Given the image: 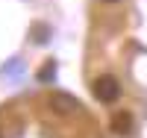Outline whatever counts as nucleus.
Returning <instances> with one entry per match:
<instances>
[{"label": "nucleus", "mask_w": 147, "mask_h": 138, "mask_svg": "<svg viewBox=\"0 0 147 138\" xmlns=\"http://www.w3.org/2000/svg\"><path fill=\"white\" fill-rule=\"evenodd\" d=\"M94 97L100 100V103H115V100L121 97V82L115 77H97L94 85H91Z\"/></svg>", "instance_id": "1"}, {"label": "nucleus", "mask_w": 147, "mask_h": 138, "mask_svg": "<svg viewBox=\"0 0 147 138\" xmlns=\"http://www.w3.org/2000/svg\"><path fill=\"white\" fill-rule=\"evenodd\" d=\"M47 103H50L56 112H65V115H68V112L82 109V106H80V100H74V97H68V94H50V97H47Z\"/></svg>", "instance_id": "2"}, {"label": "nucleus", "mask_w": 147, "mask_h": 138, "mask_svg": "<svg viewBox=\"0 0 147 138\" xmlns=\"http://www.w3.org/2000/svg\"><path fill=\"white\" fill-rule=\"evenodd\" d=\"M112 132L115 135H129L132 132V115L129 112H118L112 118Z\"/></svg>", "instance_id": "3"}, {"label": "nucleus", "mask_w": 147, "mask_h": 138, "mask_svg": "<svg viewBox=\"0 0 147 138\" xmlns=\"http://www.w3.org/2000/svg\"><path fill=\"white\" fill-rule=\"evenodd\" d=\"M35 77H38V82H50V79L56 77V62H53V59H47V62H44V68L35 73Z\"/></svg>", "instance_id": "4"}, {"label": "nucleus", "mask_w": 147, "mask_h": 138, "mask_svg": "<svg viewBox=\"0 0 147 138\" xmlns=\"http://www.w3.org/2000/svg\"><path fill=\"white\" fill-rule=\"evenodd\" d=\"M47 35H50V30H47L44 24H35V27H32V38L38 41V44H44V41H47Z\"/></svg>", "instance_id": "5"}, {"label": "nucleus", "mask_w": 147, "mask_h": 138, "mask_svg": "<svg viewBox=\"0 0 147 138\" xmlns=\"http://www.w3.org/2000/svg\"><path fill=\"white\" fill-rule=\"evenodd\" d=\"M106 3H118V0H106Z\"/></svg>", "instance_id": "6"}, {"label": "nucleus", "mask_w": 147, "mask_h": 138, "mask_svg": "<svg viewBox=\"0 0 147 138\" xmlns=\"http://www.w3.org/2000/svg\"><path fill=\"white\" fill-rule=\"evenodd\" d=\"M0 138H3V135H0Z\"/></svg>", "instance_id": "7"}]
</instances>
